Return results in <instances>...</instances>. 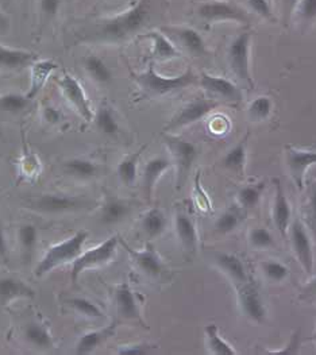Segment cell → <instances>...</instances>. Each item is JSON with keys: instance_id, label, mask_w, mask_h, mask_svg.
<instances>
[{"instance_id": "31", "label": "cell", "mask_w": 316, "mask_h": 355, "mask_svg": "<svg viewBox=\"0 0 316 355\" xmlns=\"http://www.w3.org/2000/svg\"><path fill=\"white\" fill-rule=\"evenodd\" d=\"M146 146H142L139 150L126 155L118 165L116 173L118 178L126 187H132L138 178V164L141 159V154L143 153Z\"/></svg>"}, {"instance_id": "9", "label": "cell", "mask_w": 316, "mask_h": 355, "mask_svg": "<svg viewBox=\"0 0 316 355\" xmlns=\"http://www.w3.org/2000/svg\"><path fill=\"white\" fill-rule=\"evenodd\" d=\"M234 286L237 291L239 309L243 313V316H246L250 322L256 324H263L266 320L267 313L258 286L252 279H247Z\"/></svg>"}, {"instance_id": "2", "label": "cell", "mask_w": 316, "mask_h": 355, "mask_svg": "<svg viewBox=\"0 0 316 355\" xmlns=\"http://www.w3.org/2000/svg\"><path fill=\"white\" fill-rule=\"evenodd\" d=\"M134 81L142 91L143 96L161 98L183 91L186 87L195 84L198 81V77L195 76L191 69L179 76H162L155 69L153 64H150L146 71L134 75Z\"/></svg>"}, {"instance_id": "46", "label": "cell", "mask_w": 316, "mask_h": 355, "mask_svg": "<svg viewBox=\"0 0 316 355\" xmlns=\"http://www.w3.org/2000/svg\"><path fill=\"white\" fill-rule=\"evenodd\" d=\"M245 3L250 11H253L256 15L261 17L263 19H266V21L274 19L273 10H272L269 0H245Z\"/></svg>"}, {"instance_id": "35", "label": "cell", "mask_w": 316, "mask_h": 355, "mask_svg": "<svg viewBox=\"0 0 316 355\" xmlns=\"http://www.w3.org/2000/svg\"><path fill=\"white\" fill-rule=\"evenodd\" d=\"M65 172L80 180H89L99 175V166L87 158H73L65 162Z\"/></svg>"}, {"instance_id": "29", "label": "cell", "mask_w": 316, "mask_h": 355, "mask_svg": "<svg viewBox=\"0 0 316 355\" xmlns=\"http://www.w3.org/2000/svg\"><path fill=\"white\" fill-rule=\"evenodd\" d=\"M84 69L89 78L99 85H108L112 81V72L109 67L98 54H88L84 58Z\"/></svg>"}, {"instance_id": "36", "label": "cell", "mask_w": 316, "mask_h": 355, "mask_svg": "<svg viewBox=\"0 0 316 355\" xmlns=\"http://www.w3.org/2000/svg\"><path fill=\"white\" fill-rule=\"evenodd\" d=\"M206 345L211 354L213 355H237L238 352L227 343L219 334L216 324H209L206 327Z\"/></svg>"}, {"instance_id": "39", "label": "cell", "mask_w": 316, "mask_h": 355, "mask_svg": "<svg viewBox=\"0 0 316 355\" xmlns=\"http://www.w3.org/2000/svg\"><path fill=\"white\" fill-rule=\"evenodd\" d=\"M261 272L266 281L280 284L290 277V268L279 259H265L261 262Z\"/></svg>"}, {"instance_id": "17", "label": "cell", "mask_w": 316, "mask_h": 355, "mask_svg": "<svg viewBox=\"0 0 316 355\" xmlns=\"http://www.w3.org/2000/svg\"><path fill=\"white\" fill-rule=\"evenodd\" d=\"M170 37L176 40V42L188 51L193 57H202L207 53L206 41L202 34L188 26H175V27H165L164 28Z\"/></svg>"}, {"instance_id": "27", "label": "cell", "mask_w": 316, "mask_h": 355, "mask_svg": "<svg viewBox=\"0 0 316 355\" xmlns=\"http://www.w3.org/2000/svg\"><path fill=\"white\" fill-rule=\"evenodd\" d=\"M116 330V323H111L105 329L98 331H91L80 336L79 342L76 345V354L85 355L94 353L99 346H102L107 339H109Z\"/></svg>"}, {"instance_id": "55", "label": "cell", "mask_w": 316, "mask_h": 355, "mask_svg": "<svg viewBox=\"0 0 316 355\" xmlns=\"http://www.w3.org/2000/svg\"><path fill=\"white\" fill-rule=\"evenodd\" d=\"M315 339H316V336H315Z\"/></svg>"}, {"instance_id": "4", "label": "cell", "mask_w": 316, "mask_h": 355, "mask_svg": "<svg viewBox=\"0 0 316 355\" xmlns=\"http://www.w3.org/2000/svg\"><path fill=\"white\" fill-rule=\"evenodd\" d=\"M164 142L168 150L170 152L172 162L176 165L177 187L182 188L195 161L199 157V149L193 142L177 135H170V134L164 135Z\"/></svg>"}, {"instance_id": "20", "label": "cell", "mask_w": 316, "mask_h": 355, "mask_svg": "<svg viewBox=\"0 0 316 355\" xmlns=\"http://www.w3.org/2000/svg\"><path fill=\"white\" fill-rule=\"evenodd\" d=\"M132 212V203L118 198H108L100 208L99 222L103 226H115L126 220Z\"/></svg>"}, {"instance_id": "42", "label": "cell", "mask_w": 316, "mask_h": 355, "mask_svg": "<svg viewBox=\"0 0 316 355\" xmlns=\"http://www.w3.org/2000/svg\"><path fill=\"white\" fill-rule=\"evenodd\" d=\"M249 243L256 250H267L274 246V236L266 227L257 226L249 232Z\"/></svg>"}, {"instance_id": "41", "label": "cell", "mask_w": 316, "mask_h": 355, "mask_svg": "<svg viewBox=\"0 0 316 355\" xmlns=\"http://www.w3.org/2000/svg\"><path fill=\"white\" fill-rule=\"evenodd\" d=\"M306 226L316 235V180L307 185L306 203H304Z\"/></svg>"}, {"instance_id": "14", "label": "cell", "mask_w": 316, "mask_h": 355, "mask_svg": "<svg viewBox=\"0 0 316 355\" xmlns=\"http://www.w3.org/2000/svg\"><path fill=\"white\" fill-rule=\"evenodd\" d=\"M198 83L213 99L229 103H239L243 99L242 89L226 77L202 73L198 77Z\"/></svg>"}, {"instance_id": "25", "label": "cell", "mask_w": 316, "mask_h": 355, "mask_svg": "<svg viewBox=\"0 0 316 355\" xmlns=\"http://www.w3.org/2000/svg\"><path fill=\"white\" fill-rule=\"evenodd\" d=\"M34 297V291L22 279L14 277L0 279V305L8 304L15 299Z\"/></svg>"}, {"instance_id": "10", "label": "cell", "mask_w": 316, "mask_h": 355, "mask_svg": "<svg viewBox=\"0 0 316 355\" xmlns=\"http://www.w3.org/2000/svg\"><path fill=\"white\" fill-rule=\"evenodd\" d=\"M219 107V102L216 99H206V98H198L192 102L186 103L183 105L169 121V123L165 127L166 132L180 130L183 127L191 126L203 118H206L215 108Z\"/></svg>"}, {"instance_id": "26", "label": "cell", "mask_w": 316, "mask_h": 355, "mask_svg": "<svg viewBox=\"0 0 316 355\" xmlns=\"http://www.w3.org/2000/svg\"><path fill=\"white\" fill-rule=\"evenodd\" d=\"M247 139L249 134L245 135L243 139H240L236 146H233L222 159V166L237 175V176H245L246 172V162H247Z\"/></svg>"}, {"instance_id": "18", "label": "cell", "mask_w": 316, "mask_h": 355, "mask_svg": "<svg viewBox=\"0 0 316 355\" xmlns=\"http://www.w3.org/2000/svg\"><path fill=\"white\" fill-rule=\"evenodd\" d=\"M114 303H115L116 311L121 318L143 323L135 293L129 282L125 281L116 286L115 293H114Z\"/></svg>"}, {"instance_id": "54", "label": "cell", "mask_w": 316, "mask_h": 355, "mask_svg": "<svg viewBox=\"0 0 316 355\" xmlns=\"http://www.w3.org/2000/svg\"><path fill=\"white\" fill-rule=\"evenodd\" d=\"M303 296L308 297V296H316V277L311 279L303 289Z\"/></svg>"}, {"instance_id": "7", "label": "cell", "mask_w": 316, "mask_h": 355, "mask_svg": "<svg viewBox=\"0 0 316 355\" xmlns=\"http://www.w3.org/2000/svg\"><path fill=\"white\" fill-rule=\"evenodd\" d=\"M119 242H121V238L114 235L105 241L103 243H100L99 246H96L85 253L80 254L79 257L72 262V272H71L72 282L76 284L82 272L108 263L116 253Z\"/></svg>"}, {"instance_id": "38", "label": "cell", "mask_w": 316, "mask_h": 355, "mask_svg": "<svg viewBox=\"0 0 316 355\" xmlns=\"http://www.w3.org/2000/svg\"><path fill=\"white\" fill-rule=\"evenodd\" d=\"M31 101L27 95L7 92L0 95V114H21L28 108Z\"/></svg>"}, {"instance_id": "24", "label": "cell", "mask_w": 316, "mask_h": 355, "mask_svg": "<svg viewBox=\"0 0 316 355\" xmlns=\"http://www.w3.org/2000/svg\"><path fill=\"white\" fill-rule=\"evenodd\" d=\"M37 60L38 55L33 51L0 45V69H21L31 65Z\"/></svg>"}, {"instance_id": "37", "label": "cell", "mask_w": 316, "mask_h": 355, "mask_svg": "<svg viewBox=\"0 0 316 355\" xmlns=\"http://www.w3.org/2000/svg\"><path fill=\"white\" fill-rule=\"evenodd\" d=\"M263 191H265V182H256V184H247L242 187L237 193L238 205L242 209H253L256 208L261 199H263Z\"/></svg>"}, {"instance_id": "51", "label": "cell", "mask_w": 316, "mask_h": 355, "mask_svg": "<svg viewBox=\"0 0 316 355\" xmlns=\"http://www.w3.org/2000/svg\"><path fill=\"white\" fill-rule=\"evenodd\" d=\"M299 1L300 0H283V11H284V22L286 24H290Z\"/></svg>"}, {"instance_id": "40", "label": "cell", "mask_w": 316, "mask_h": 355, "mask_svg": "<svg viewBox=\"0 0 316 355\" xmlns=\"http://www.w3.org/2000/svg\"><path fill=\"white\" fill-rule=\"evenodd\" d=\"M274 104L269 96H258L247 107V116L252 122H263L273 112Z\"/></svg>"}, {"instance_id": "43", "label": "cell", "mask_w": 316, "mask_h": 355, "mask_svg": "<svg viewBox=\"0 0 316 355\" xmlns=\"http://www.w3.org/2000/svg\"><path fill=\"white\" fill-rule=\"evenodd\" d=\"M67 304L76 309L82 316L91 318V319H100L105 316L103 311L95 304L94 302L84 299V297H72L67 300Z\"/></svg>"}, {"instance_id": "53", "label": "cell", "mask_w": 316, "mask_h": 355, "mask_svg": "<svg viewBox=\"0 0 316 355\" xmlns=\"http://www.w3.org/2000/svg\"><path fill=\"white\" fill-rule=\"evenodd\" d=\"M8 253V245H7V238L4 234V230L0 226V257H6Z\"/></svg>"}, {"instance_id": "45", "label": "cell", "mask_w": 316, "mask_h": 355, "mask_svg": "<svg viewBox=\"0 0 316 355\" xmlns=\"http://www.w3.org/2000/svg\"><path fill=\"white\" fill-rule=\"evenodd\" d=\"M303 25H310L316 21V0H300L295 11Z\"/></svg>"}, {"instance_id": "3", "label": "cell", "mask_w": 316, "mask_h": 355, "mask_svg": "<svg viewBox=\"0 0 316 355\" xmlns=\"http://www.w3.org/2000/svg\"><path fill=\"white\" fill-rule=\"evenodd\" d=\"M88 238V232L80 230L75 235L68 238L64 242L53 245L49 250L44 255V258L38 262L35 268V276L42 277L52 272L53 269L73 262L80 254L82 253V246Z\"/></svg>"}, {"instance_id": "44", "label": "cell", "mask_w": 316, "mask_h": 355, "mask_svg": "<svg viewBox=\"0 0 316 355\" xmlns=\"http://www.w3.org/2000/svg\"><path fill=\"white\" fill-rule=\"evenodd\" d=\"M19 243L26 253H33L38 242V230L34 225H24L18 231Z\"/></svg>"}, {"instance_id": "28", "label": "cell", "mask_w": 316, "mask_h": 355, "mask_svg": "<svg viewBox=\"0 0 316 355\" xmlns=\"http://www.w3.org/2000/svg\"><path fill=\"white\" fill-rule=\"evenodd\" d=\"M168 227V218L159 208L146 211L141 219V230L149 239L158 238Z\"/></svg>"}, {"instance_id": "19", "label": "cell", "mask_w": 316, "mask_h": 355, "mask_svg": "<svg viewBox=\"0 0 316 355\" xmlns=\"http://www.w3.org/2000/svg\"><path fill=\"white\" fill-rule=\"evenodd\" d=\"M212 259H213V263L222 270V273L226 275L227 279H231L234 285L250 279L243 261L236 254L218 252L213 254Z\"/></svg>"}, {"instance_id": "23", "label": "cell", "mask_w": 316, "mask_h": 355, "mask_svg": "<svg viewBox=\"0 0 316 355\" xmlns=\"http://www.w3.org/2000/svg\"><path fill=\"white\" fill-rule=\"evenodd\" d=\"M30 91L27 92V96L34 99L42 91L46 81L58 68V65L53 60H37L30 65Z\"/></svg>"}, {"instance_id": "30", "label": "cell", "mask_w": 316, "mask_h": 355, "mask_svg": "<svg viewBox=\"0 0 316 355\" xmlns=\"http://www.w3.org/2000/svg\"><path fill=\"white\" fill-rule=\"evenodd\" d=\"M145 37L152 40L153 44V57L161 61H168L180 57V51L176 48V45L169 40L168 35L162 34L161 31H150Z\"/></svg>"}, {"instance_id": "13", "label": "cell", "mask_w": 316, "mask_h": 355, "mask_svg": "<svg viewBox=\"0 0 316 355\" xmlns=\"http://www.w3.org/2000/svg\"><path fill=\"white\" fill-rule=\"evenodd\" d=\"M57 85L62 95L68 103L78 111L80 116L85 121H92L94 119V111L89 104V101L84 92L82 85L80 84L79 80L75 78L68 73L62 75L60 78H57Z\"/></svg>"}, {"instance_id": "50", "label": "cell", "mask_w": 316, "mask_h": 355, "mask_svg": "<svg viewBox=\"0 0 316 355\" xmlns=\"http://www.w3.org/2000/svg\"><path fill=\"white\" fill-rule=\"evenodd\" d=\"M42 116L44 119L51 123V125H57L60 121H61V112L60 110H57L55 107L53 105H45L44 110H42Z\"/></svg>"}, {"instance_id": "6", "label": "cell", "mask_w": 316, "mask_h": 355, "mask_svg": "<svg viewBox=\"0 0 316 355\" xmlns=\"http://www.w3.org/2000/svg\"><path fill=\"white\" fill-rule=\"evenodd\" d=\"M250 49H252V33L242 31L230 42L227 49V60L230 69L238 80L246 83L249 87H254V81L250 72Z\"/></svg>"}, {"instance_id": "21", "label": "cell", "mask_w": 316, "mask_h": 355, "mask_svg": "<svg viewBox=\"0 0 316 355\" xmlns=\"http://www.w3.org/2000/svg\"><path fill=\"white\" fill-rule=\"evenodd\" d=\"M175 229L179 238V242L182 243L183 249L186 253H196L198 245H199V236L198 230L193 219L186 215L185 212H177L175 218Z\"/></svg>"}, {"instance_id": "15", "label": "cell", "mask_w": 316, "mask_h": 355, "mask_svg": "<svg viewBox=\"0 0 316 355\" xmlns=\"http://www.w3.org/2000/svg\"><path fill=\"white\" fill-rule=\"evenodd\" d=\"M123 248L128 250V253L130 254L132 262L135 263V266L149 279H159L161 276H164V273L166 272L165 263L162 261V258L159 257L157 250L149 243L146 245V248L141 252L134 250L128 243H125L123 241H121Z\"/></svg>"}, {"instance_id": "1", "label": "cell", "mask_w": 316, "mask_h": 355, "mask_svg": "<svg viewBox=\"0 0 316 355\" xmlns=\"http://www.w3.org/2000/svg\"><path fill=\"white\" fill-rule=\"evenodd\" d=\"M150 1L138 0L126 11L102 19L85 40L100 44H118L130 38L146 25L150 17Z\"/></svg>"}, {"instance_id": "5", "label": "cell", "mask_w": 316, "mask_h": 355, "mask_svg": "<svg viewBox=\"0 0 316 355\" xmlns=\"http://www.w3.org/2000/svg\"><path fill=\"white\" fill-rule=\"evenodd\" d=\"M198 17L207 24L218 22H237L249 25L252 22L250 15L238 7L237 4L226 0H210L198 6Z\"/></svg>"}, {"instance_id": "52", "label": "cell", "mask_w": 316, "mask_h": 355, "mask_svg": "<svg viewBox=\"0 0 316 355\" xmlns=\"http://www.w3.org/2000/svg\"><path fill=\"white\" fill-rule=\"evenodd\" d=\"M11 26V19L10 17L0 8V34H4L10 30Z\"/></svg>"}, {"instance_id": "16", "label": "cell", "mask_w": 316, "mask_h": 355, "mask_svg": "<svg viewBox=\"0 0 316 355\" xmlns=\"http://www.w3.org/2000/svg\"><path fill=\"white\" fill-rule=\"evenodd\" d=\"M274 185V200L272 205V219L277 231L281 236H287L292 223V208L287 193L284 191L283 182L280 178L272 180Z\"/></svg>"}, {"instance_id": "48", "label": "cell", "mask_w": 316, "mask_h": 355, "mask_svg": "<svg viewBox=\"0 0 316 355\" xmlns=\"http://www.w3.org/2000/svg\"><path fill=\"white\" fill-rule=\"evenodd\" d=\"M155 349H156V346H153V345H148V343H134V345L122 346V347L118 350V354L148 355L150 354Z\"/></svg>"}, {"instance_id": "8", "label": "cell", "mask_w": 316, "mask_h": 355, "mask_svg": "<svg viewBox=\"0 0 316 355\" xmlns=\"http://www.w3.org/2000/svg\"><path fill=\"white\" fill-rule=\"evenodd\" d=\"M288 232H290V248L296 259L299 261V263L301 265L303 270L307 275H313L315 257H314V246H313L310 230L307 229L306 223L300 218H297L290 223Z\"/></svg>"}, {"instance_id": "47", "label": "cell", "mask_w": 316, "mask_h": 355, "mask_svg": "<svg viewBox=\"0 0 316 355\" xmlns=\"http://www.w3.org/2000/svg\"><path fill=\"white\" fill-rule=\"evenodd\" d=\"M300 345H301V334L300 330H296L292 334L288 345L283 350H272V352H267V354H299Z\"/></svg>"}, {"instance_id": "34", "label": "cell", "mask_w": 316, "mask_h": 355, "mask_svg": "<svg viewBox=\"0 0 316 355\" xmlns=\"http://www.w3.org/2000/svg\"><path fill=\"white\" fill-rule=\"evenodd\" d=\"M25 338L30 345L40 350H49L54 346L52 334L41 323H30L25 327Z\"/></svg>"}, {"instance_id": "22", "label": "cell", "mask_w": 316, "mask_h": 355, "mask_svg": "<svg viewBox=\"0 0 316 355\" xmlns=\"http://www.w3.org/2000/svg\"><path fill=\"white\" fill-rule=\"evenodd\" d=\"M172 164L173 162L170 158L162 155L155 157L146 162L142 175V187L148 199L152 198L158 180L172 166Z\"/></svg>"}, {"instance_id": "33", "label": "cell", "mask_w": 316, "mask_h": 355, "mask_svg": "<svg viewBox=\"0 0 316 355\" xmlns=\"http://www.w3.org/2000/svg\"><path fill=\"white\" fill-rule=\"evenodd\" d=\"M243 220V214L242 208L239 207H233L226 211H223L215 220L213 223V231L218 235H227L234 232L239 227V225Z\"/></svg>"}, {"instance_id": "49", "label": "cell", "mask_w": 316, "mask_h": 355, "mask_svg": "<svg viewBox=\"0 0 316 355\" xmlns=\"http://www.w3.org/2000/svg\"><path fill=\"white\" fill-rule=\"evenodd\" d=\"M62 0H40V11L45 18H54L60 8Z\"/></svg>"}, {"instance_id": "12", "label": "cell", "mask_w": 316, "mask_h": 355, "mask_svg": "<svg viewBox=\"0 0 316 355\" xmlns=\"http://www.w3.org/2000/svg\"><path fill=\"white\" fill-rule=\"evenodd\" d=\"M87 207V202L81 198L71 196V195H58V193H46L38 196L30 203V208L34 211L49 214V215H58L65 212L79 211Z\"/></svg>"}, {"instance_id": "11", "label": "cell", "mask_w": 316, "mask_h": 355, "mask_svg": "<svg viewBox=\"0 0 316 355\" xmlns=\"http://www.w3.org/2000/svg\"><path fill=\"white\" fill-rule=\"evenodd\" d=\"M286 164L292 181L299 191H303L306 188V175L308 169L316 165V152L288 145L286 146Z\"/></svg>"}, {"instance_id": "32", "label": "cell", "mask_w": 316, "mask_h": 355, "mask_svg": "<svg viewBox=\"0 0 316 355\" xmlns=\"http://www.w3.org/2000/svg\"><path fill=\"white\" fill-rule=\"evenodd\" d=\"M95 125L99 132L105 135H115L119 132V123L114 108L108 103H102L94 115Z\"/></svg>"}]
</instances>
